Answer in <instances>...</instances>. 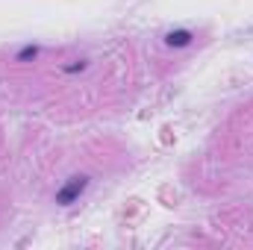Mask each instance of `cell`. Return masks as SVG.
<instances>
[{
	"label": "cell",
	"mask_w": 253,
	"mask_h": 250,
	"mask_svg": "<svg viewBox=\"0 0 253 250\" xmlns=\"http://www.w3.org/2000/svg\"><path fill=\"white\" fill-rule=\"evenodd\" d=\"M85 186H88V177H71V180H68V183L56 191V203L71 206V203H74V200L85 191Z\"/></svg>",
	"instance_id": "obj_1"
},
{
	"label": "cell",
	"mask_w": 253,
	"mask_h": 250,
	"mask_svg": "<svg viewBox=\"0 0 253 250\" xmlns=\"http://www.w3.org/2000/svg\"><path fill=\"white\" fill-rule=\"evenodd\" d=\"M165 42H168L171 47H186V44H191V33L189 30H171V33L165 36Z\"/></svg>",
	"instance_id": "obj_2"
},
{
	"label": "cell",
	"mask_w": 253,
	"mask_h": 250,
	"mask_svg": "<svg viewBox=\"0 0 253 250\" xmlns=\"http://www.w3.org/2000/svg\"><path fill=\"white\" fill-rule=\"evenodd\" d=\"M30 56H36V47H24V50H21V56H18V59H30Z\"/></svg>",
	"instance_id": "obj_3"
}]
</instances>
